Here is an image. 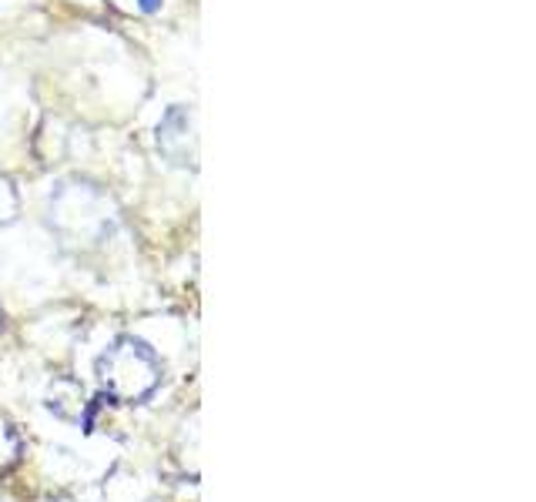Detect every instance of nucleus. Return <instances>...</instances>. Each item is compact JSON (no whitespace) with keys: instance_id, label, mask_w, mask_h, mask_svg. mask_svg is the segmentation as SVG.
<instances>
[{"instance_id":"f257e3e1","label":"nucleus","mask_w":536,"mask_h":502,"mask_svg":"<svg viewBox=\"0 0 536 502\" xmlns=\"http://www.w3.org/2000/svg\"><path fill=\"white\" fill-rule=\"evenodd\" d=\"M101 382H104V389L114 395V399H124V402L145 399V395L161 382L158 359L141 342L121 339L114 349L104 352Z\"/></svg>"},{"instance_id":"7ed1b4c3","label":"nucleus","mask_w":536,"mask_h":502,"mask_svg":"<svg viewBox=\"0 0 536 502\" xmlns=\"http://www.w3.org/2000/svg\"><path fill=\"white\" fill-rule=\"evenodd\" d=\"M138 7L145 14H155V11H161V0H138Z\"/></svg>"},{"instance_id":"f03ea898","label":"nucleus","mask_w":536,"mask_h":502,"mask_svg":"<svg viewBox=\"0 0 536 502\" xmlns=\"http://www.w3.org/2000/svg\"><path fill=\"white\" fill-rule=\"evenodd\" d=\"M14 452H17V442L11 436V429L0 422V469H4L7 462H14Z\"/></svg>"}]
</instances>
